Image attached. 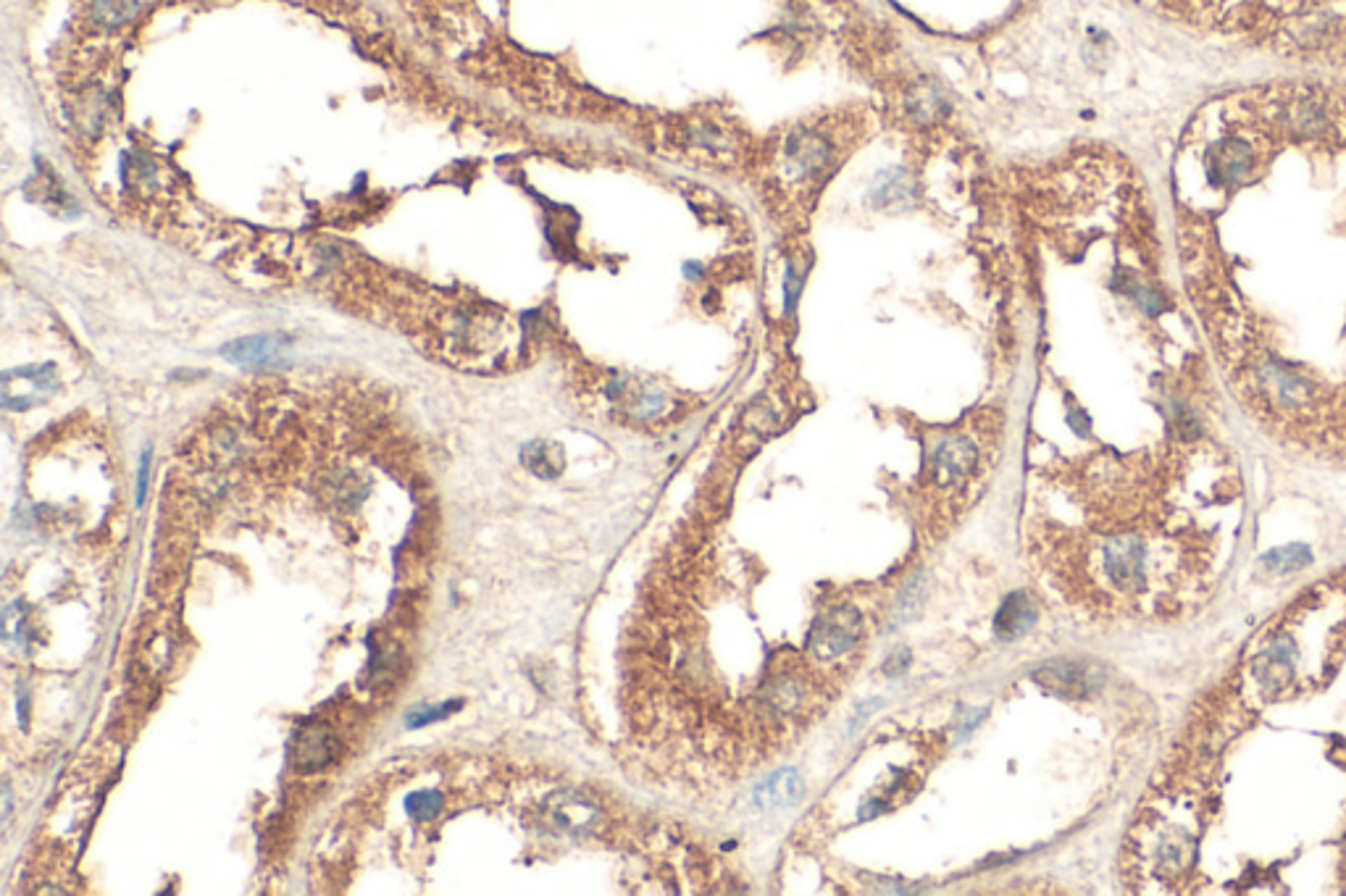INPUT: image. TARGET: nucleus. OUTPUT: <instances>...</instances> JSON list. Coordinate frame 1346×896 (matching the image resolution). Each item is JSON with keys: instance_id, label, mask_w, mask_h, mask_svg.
<instances>
[{"instance_id": "nucleus-7", "label": "nucleus", "mask_w": 1346, "mask_h": 896, "mask_svg": "<svg viewBox=\"0 0 1346 896\" xmlns=\"http://www.w3.org/2000/svg\"><path fill=\"white\" fill-rule=\"evenodd\" d=\"M787 161L792 179L815 177L832 163V143L815 132H794L787 143Z\"/></svg>"}, {"instance_id": "nucleus-3", "label": "nucleus", "mask_w": 1346, "mask_h": 896, "mask_svg": "<svg viewBox=\"0 0 1346 896\" xmlns=\"http://www.w3.org/2000/svg\"><path fill=\"white\" fill-rule=\"evenodd\" d=\"M434 342L448 363L468 372H494L513 358L522 332L492 305L455 303L437 315Z\"/></svg>"}, {"instance_id": "nucleus-4", "label": "nucleus", "mask_w": 1346, "mask_h": 896, "mask_svg": "<svg viewBox=\"0 0 1346 896\" xmlns=\"http://www.w3.org/2000/svg\"><path fill=\"white\" fill-rule=\"evenodd\" d=\"M860 637V615L853 608L826 610L810 629L808 647L818 660H839L853 652Z\"/></svg>"}, {"instance_id": "nucleus-16", "label": "nucleus", "mask_w": 1346, "mask_h": 896, "mask_svg": "<svg viewBox=\"0 0 1346 896\" xmlns=\"http://www.w3.org/2000/svg\"><path fill=\"white\" fill-rule=\"evenodd\" d=\"M405 808H408V813L416 820H432L442 810V797L437 792H418L413 797H408Z\"/></svg>"}, {"instance_id": "nucleus-14", "label": "nucleus", "mask_w": 1346, "mask_h": 896, "mask_svg": "<svg viewBox=\"0 0 1346 896\" xmlns=\"http://www.w3.org/2000/svg\"><path fill=\"white\" fill-rule=\"evenodd\" d=\"M524 463L542 479H553L558 477L560 465H563V455L555 444L550 442H534L524 450Z\"/></svg>"}, {"instance_id": "nucleus-1", "label": "nucleus", "mask_w": 1346, "mask_h": 896, "mask_svg": "<svg viewBox=\"0 0 1346 896\" xmlns=\"http://www.w3.org/2000/svg\"><path fill=\"white\" fill-rule=\"evenodd\" d=\"M1173 179L1184 289L1228 389L1275 442L1346 463V93L1223 95Z\"/></svg>"}, {"instance_id": "nucleus-8", "label": "nucleus", "mask_w": 1346, "mask_h": 896, "mask_svg": "<svg viewBox=\"0 0 1346 896\" xmlns=\"http://www.w3.org/2000/svg\"><path fill=\"white\" fill-rule=\"evenodd\" d=\"M284 342L282 337L272 334H258V337H245L224 348V358L229 363L245 365V368H269V365L284 363Z\"/></svg>"}, {"instance_id": "nucleus-15", "label": "nucleus", "mask_w": 1346, "mask_h": 896, "mask_svg": "<svg viewBox=\"0 0 1346 896\" xmlns=\"http://www.w3.org/2000/svg\"><path fill=\"white\" fill-rule=\"evenodd\" d=\"M910 108H913V117L918 122H931V119H937L939 108H944V98L934 84H920V87H915Z\"/></svg>"}, {"instance_id": "nucleus-18", "label": "nucleus", "mask_w": 1346, "mask_h": 896, "mask_svg": "<svg viewBox=\"0 0 1346 896\" xmlns=\"http://www.w3.org/2000/svg\"><path fill=\"white\" fill-rule=\"evenodd\" d=\"M789 282H792V284H799V277H797V274L789 272ZM789 282H787V287H789ZM794 298H797V287L787 289V300H792V303H794Z\"/></svg>"}, {"instance_id": "nucleus-6", "label": "nucleus", "mask_w": 1346, "mask_h": 896, "mask_svg": "<svg viewBox=\"0 0 1346 896\" xmlns=\"http://www.w3.org/2000/svg\"><path fill=\"white\" fill-rule=\"evenodd\" d=\"M979 465V450L970 439L953 437L944 439L934 453L931 463V484L937 489H953L963 484Z\"/></svg>"}, {"instance_id": "nucleus-12", "label": "nucleus", "mask_w": 1346, "mask_h": 896, "mask_svg": "<svg viewBox=\"0 0 1346 896\" xmlns=\"http://www.w3.org/2000/svg\"><path fill=\"white\" fill-rule=\"evenodd\" d=\"M139 11V0H90L87 22L95 29H119L134 19Z\"/></svg>"}, {"instance_id": "nucleus-2", "label": "nucleus", "mask_w": 1346, "mask_h": 896, "mask_svg": "<svg viewBox=\"0 0 1346 896\" xmlns=\"http://www.w3.org/2000/svg\"><path fill=\"white\" fill-rule=\"evenodd\" d=\"M1299 736L1346 823V565L1289 599L1197 702L1180 736Z\"/></svg>"}, {"instance_id": "nucleus-13", "label": "nucleus", "mask_w": 1346, "mask_h": 896, "mask_svg": "<svg viewBox=\"0 0 1346 896\" xmlns=\"http://www.w3.org/2000/svg\"><path fill=\"white\" fill-rule=\"evenodd\" d=\"M803 794V780L794 770H784V773H776L773 778L765 780V786L760 789L758 797L763 799L765 804L776 808V804H789L794 799H799Z\"/></svg>"}, {"instance_id": "nucleus-5", "label": "nucleus", "mask_w": 1346, "mask_h": 896, "mask_svg": "<svg viewBox=\"0 0 1346 896\" xmlns=\"http://www.w3.org/2000/svg\"><path fill=\"white\" fill-rule=\"evenodd\" d=\"M58 379L53 365H27L3 377V405L11 410L32 408L56 392Z\"/></svg>"}, {"instance_id": "nucleus-10", "label": "nucleus", "mask_w": 1346, "mask_h": 896, "mask_svg": "<svg viewBox=\"0 0 1346 896\" xmlns=\"http://www.w3.org/2000/svg\"><path fill=\"white\" fill-rule=\"evenodd\" d=\"M334 749H337L334 736L329 734L327 728L313 725V728L303 731V734L298 736V742H295V765H298L300 770L324 768V765L332 760Z\"/></svg>"}, {"instance_id": "nucleus-17", "label": "nucleus", "mask_w": 1346, "mask_h": 896, "mask_svg": "<svg viewBox=\"0 0 1346 896\" xmlns=\"http://www.w3.org/2000/svg\"><path fill=\"white\" fill-rule=\"evenodd\" d=\"M450 710H455V705H445V708L422 710V713H413V715H410L408 723H410V725H427V723H432V720L445 718V713H450Z\"/></svg>"}, {"instance_id": "nucleus-9", "label": "nucleus", "mask_w": 1346, "mask_h": 896, "mask_svg": "<svg viewBox=\"0 0 1346 896\" xmlns=\"http://www.w3.org/2000/svg\"><path fill=\"white\" fill-rule=\"evenodd\" d=\"M544 813H548L550 823L563 830H572V834H584V830H592L598 825V810L584 797L568 792L550 797Z\"/></svg>"}, {"instance_id": "nucleus-11", "label": "nucleus", "mask_w": 1346, "mask_h": 896, "mask_svg": "<svg viewBox=\"0 0 1346 896\" xmlns=\"http://www.w3.org/2000/svg\"><path fill=\"white\" fill-rule=\"evenodd\" d=\"M1034 620H1037V608L1031 605V599L1025 594H1010L1002 603V608H999L994 629H997V634L1002 639H1015L1023 631H1028Z\"/></svg>"}]
</instances>
